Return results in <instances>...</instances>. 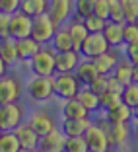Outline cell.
<instances>
[{
  "mask_svg": "<svg viewBox=\"0 0 138 152\" xmlns=\"http://www.w3.org/2000/svg\"><path fill=\"white\" fill-rule=\"evenodd\" d=\"M109 49L111 47H109L107 39L103 37V33H88V37L84 39V43L80 47V55L82 58H95Z\"/></svg>",
  "mask_w": 138,
  "mask_h": 152,
  "instance_id": "cell-8",
  "label": "cell"
},
{
  "mask_svg": "<svg viewBox=\"0 0 138 152\" xmlns=\"http://www.w3.org/2000/svg\"><path fill=\"white\" fill-rule=\"evenodd\" d=\"M94 4L95 0H74V14L76 18H88V16H92L94 14Z\"/></svg>",
  "mask_w": 138,
  "mask_h": 152,
  "instance_id": "cell-31",
  "label": "cell"
},
{
  "mask_svg": "<svg viewBox=\"0 0 138 152\" xmlns=\"http://www.w3.org/2000/svg\"><path fill=\"white\" fill-rule=\"evenodd\" d=\"M25 121V109L18 102L0 103V131H16Z\"/></svg>",
  "mask_w": 138,
  "mask_h": 152,
  "instance_id": "cell-2",
  "label": "cell"
},
{
  "mask_svg": "<svg viewBox=\"0 0 138 152\" xmlns=\"http://www.w3.org/2000/svg\"><path fill=\"white\" fill-rule=\"evenodd\" d=\"M111 76H113V78H117L121 84L129 86L130 82H132V64H130L126 58H125V61H119L117 66H115V70L111 72Z\"/></svg>",
  "mask_w": 138,
  "mask_h": 152,
  "instance_id": "cell-28",
  "label": "cell"
},
{
  "mask_svg": "<svg viewBox=\"0 0 138 152\" xmlns=\"http://www.w3.org/2000/svg\"><path fill=\"white\" fill-rule=\"evenodd\" d=\"M64 142H66V137L60 129H53L47 134H41L39 137V148L41 152H64Z\"/></svg>",
  "mask_w": 138,
  "mask_h": 152,
  "instance_id": "cell-11",
  "label": "cell"
},
{
  "mask_svg": "<svg viewBox=\"0 0 138 152\" xmlns=\"http://www.w3.org/2000/svg\"><path fill=\"white\" fill-rule=\"evenodd\" d=\"M68 33H70V39H72V45H74V51H78L80 53V47L82 43H84V39L88 37V29H86L84 22H82L80 18H76L74 22L70 23V27H68Z\"/></svg>",
  "mask_w": 138,
  "mask_h": 152,
  "instance_id": "cell-22",
  "label": "cell"
},
{
  "mask_svg": "<svg viewBox=\"0 0 138 152\" xmlns=\"http://www.w3.org/2000/svg\"><path fill=\"white\" fill-rule=\"evenodd\" d=\"M64 152H89L88 150V144H86L84 134H82V137H66Z\"/></svg>",
  "mask_w": 138,
  "mask_h": 152,
  "instance_id": "cell-32",
  "label": "cell"
},
{
  "mask_svg": "<svg viewBox=\"0 0 138 152\" xmlns=\"http://www.w3.org/2000/svg\"><path fill=\"white\" fill-rule=\"evenodd\" d=\"M0 152H22L20 140L14 131H2V134H0Z\"/></svg>",
  "mask_w": 138,
  "mask_h": 152,
  "instance_id": "cell-29",
  "label": "cell"
},
{
  "mask_svg": "<svg viewBox=\"0 0 138 152\" xmlns=\"http://www.w3.org/2000/svg\"><path fill=\"white\" fill-rule=\"evenodd\" d=\"M53 86H54V98L62 99V102L76 98L78 92L84 88L74 72H57L53 76Z\"/></svg>",
  "mask_w": 138,
  "mask_h": 152,
  "instance_id": "cell-1",
  "label": "cell"
},
{
  "mask_svg": "<svg viewBox=\"0 0 138 152\" xmlns=\"http://www.w3.org/2000/svg\"><path fill=\"white\" fill-rule=\"evenodd\" d=\"M23 88L22 82L16 76H8L4 74L0 78V103H10V102H18L22 96Z\"/></svg>",
  "mask_w": 138,
  "mask_h": 152,
  "instance_id": "cell-10",
  "label": "cell"
},
{
  "mask_svg": "<svg viewBox=\"0 0 138 152\" xmlns=\"http://www.w3.org/2000/svg\"><path fill=\"white\" fill-rule=\"evenodd\" d=\"M47 8H49V0H22V4H20V12L27 14L29 18L45 14Z\"/></svg>",
  "mask_w": 138,
  "mask_h": 152,
  "instance_id": "cell-25",
  "label": "cell"
},
{
  "mask_svg": "<svg viewBox=\"0 0 138 152\" xmlns=\"http://www.w3.org/2000/svg\"><path fill=\"white\" fill-rule=\"evenodd\" d=\"M94 14L103 20H109V2L107 0H95L94 4Z\"/></svg>",
  "mask_w": 138,
  "mask_h": 152,
  "instance_id": "cell-40",
  "label": "cell"
},
{
  "mask_svg": "<svg viewBox=\"0 0 138 152\" xmlns=\"http://www.w3.org/2000/svg\"><path fill=\"white\" fill-rule=\"evenodd\" d=\"M121 98H123V102H125L129 107H136L138 105V84L136 82H130L129 86H125Z\"/></svg>",
  "mask_w": 138,
  "mask_h": 152,
  "instance_id": "cell-33",
  "label": "cell"
},
{
  "mask_svg": "<svg viewBox=\"0 0 138 152\" xmlns=\"http://www.w3.org/2000/svg\"><path fill=\"white\" fill-rule=\"evenodd\" d=\"M8 22H10V16L0 12V39L8 37Z\"/></svg>",
  "mask_w": 138,
  "mask_h": 152,
  "instance_id": "cell-43",
  "label": "cell"
},
{
  "mask_svg": "<svg viewBox=\"0 0 138 152\" xmlns=\"http://www.w3.org/2000/svg\"><path fill=\"white\" fill-rule=\"evenodd\" d=\"M94 61V64H95V68H97V72L99 74H105V76H109L113 70H115V66H117V63H119L121 58H119V55L115 53V51H105L103 55H99V57H95V58H92Z\"/></svg>",
  "mask_w": 138,
  "mask_h": 152,
  "instance_id": "cell-17",
  "label": "cell"
},
{
  "mask_svg": "<svg viewBox=\"0 0 138 152\" xmlns=\"http://www.w3.org/2000/svg\"><path fill=\"white\" fill-rule=\"evenodd\" d=\"M123 39H125V45L129 43H136L138 41V26L136 22H125V26H123Z\"/></svg>",
  "mask_w": 138,
  "mask_h": 152,
  "instance_id": "cell-38",
  "label": "cell"
},
{
  "mask_svg": "<svg viewBox=\"0 0 138 152\" xmlns=\"http://www.w3.org/2000/svg\"><path fill=\"white\" fill-rule=\"evenodd\" d=\"M74 74H76V78L80 80L82 86H88L99 72H97V68H95V64H94L92 58H82L80 63H78V66H76Z\"/></svg>",
  "mask_w": 138,
  "mask_h": 152,
  "instance_id": "cell-19",
  "label": "cell"
},
{
  "mask_svg": "<svg viewBox=\"0 0 138 152\" xmlns=\"http://www.w3.org/2000/svg\"><path fill=\"white\" fill-rule=\"evenodd\" d=\"M130 119H132V107H129L125 102L107 111V123H129Z\"/></svg>",
  "mask_w": 138,
  "mask_h": 152,
  "instance_id": "cell-24",
  "label": "cell"
},
{
  "mask_svg": "<svg viewBox=\"0 0 138 152\" xmlns=\"http://www.w3.org/2000/svg\"><path fill=\"white\" fill-rule=\"evenodd\" d=\"M27 96L37 103L49 102L54 96V86H53V76H33L25 84Z\"/></svg>",
  "mask_w": 138,
  "mask_h": 152,
  "instance_id": "cell-3",
  "label": "cell"
},
{
  "mask_svg": "<svg viewBox=\"0 0 138 152\" xmlns=\"http://www.w3.org/2000/svg\"><path fill=\"white\" fill-rule=\"evenodd\" d=\"M82 22H84L86 29H88L89 33H101L103 27H105V23H107V20H103V18H99V16H95V14H92V16L84 18Z\"/></svg>",
  "mask_w": 138,
  "mask_h": 152,
  "instance_id": "cell-34",
  "label": "cell"
},
{
  "mask_svg": "<svg viewBox=\"0 0 138 152\" xmlns=\"http://www.w3.org/2000/svg\"><path fill=\"white\" fill-rule=\"evenodd\" d=\"M76 98L80 99V103L84 105L86 109H88L89 113H94V111H97V109H101V107H99V96L94 94L88 86H84V88L78 92V96H76Z\"/></svg>",
  "mask_w": 138,
  "mask_h": 152,
  "instance_id": "cell-26",
  "label": "cell"
},
{
  "mask_svg": "<svg viewBox=\"0 0 138 152\" xmlns=\"http://www.w3.org/2000/svg\"><path fill=\"white\" fill-rule=\"evenodd\" d=\"M47 14L51 16V20L57 26H62L74 14V0H49Z\"/></svg>",
  "mask_w": 138,
  "mask_h": 152,
  "instance_id": "cell-9",
  "label": "cell"
},
{
  "mask_svg": "<svg viewBox=\"0 0 138 152\" xmlns=\"http://www.w3.org/2000/svg\"><path fill=\"white\" fill-rule=\"evenodd\" d=\"M58 26L51 20V16L47 12L41 14V16H35L33 18V23H31V37L37 41L39 45H45V43H51L53 35L57 33Z\"/></svg>",
  "mask_w": 138,
  "mask_h": 152,
  "instance_id": "cell-5",
  "label": "cell"
},
{
  "mask_svg": "<svg viewBox=\"0 0 138 152\" xmlns=\"http://www.w3.org/2000/svg\"><path fill=\"white\" fill-rule=\"evenodd\" d=\"M123 12H125V22H136L138 20V0H121Z\"/></svg>",
  "mask_w": 138,
  "mask_h": 152,
  "instance_id": "cell-35",
  "label": "cell"
},
{
  "mask_svg": "<svg viewBox=\"0 0 138 152\" xmlns=\"http://www.w3.org/2000/svg\"><path fill=\"white\" fill-rule=\"evenodd\" d=\"M80 61H82V55L74 49L54 53V74L57 72H74Z\"/></svg>",
  "mask_w": 138,
  "mask_h": 152,
  "instance_id": "cell-13",
  "label": "cell"
},
{
  "mask_svg": "<svg viewBox=\"0 0 138 152\" xmlns=\"http://www.w3.org/2000/svg\"><path fill=\"white\" fill-rule=\"evenodd\" d=\"M6 72H8V64H6L4 61H2V58H0V78H2V76H4Z\"/></svg>",
  "mask_w": 138,
  "mask_h": 152,
  "instance_id": "cell-44",
  "label": "cell"
},
{
  "mask_svg": "<svg viewBox=\"0 0 138 152\" xmlns=\"http://www.w3.org/2000/svg\"><path fill=\"white\" fill-rule=\"evenodd\" d=\"M0 58H2L8 66L14 64V63H18V55H16V43H14V39H10V37L0 39Z\"/></svg>",
  "mask_w": 138,
  "mask_h": 152,
  "instance_id": "cell-27",
  "label": "cell"
},
{
  "mask_svg": "<svg viewBox=\"0 0 138 152\" xmlns=\"http://www.w3.org/2000/svg\"><path fill=\"white\" fill-rule=\"evenodd\" d=\"M123 26L125 23H115V22H109L107 20L105 27H103V37L107 39L109 47H119V45H125V39H123Z\"/></svg>",
  "mask_w": 138,
  "mask_h": 152,
  "instance_id": "cell-20",
  "label": "cell"
},
{
  "mask_svg": "<svg viewBox=\"0 0 138 152\" xmlns=\"http://www.w3.org/2000/svg\"><path fill=\"white\" fill-rule=\"evenodd\" d=\"M105 131H107L111 146H121L129 139V127H126V123H107Z\"/></svg>",
  "mask_w": 138,
  "mask_h": 152,
  "instance_id": "cell-18",
  "label": "cell"
},
{
  "mask_svg": "<svg viewBox=\"0 0 138 152\" xmlns=\"http://www.w3.org/2000/svg\"><path fill=\"white\" fill-rule=\"evenodd\" d=\"M119 103H123V98H121V94H115V92H103L101 96H99V107L105 109V111H109V109L117 107Z\"/></svg>",
  "mask_w": 138,
  "mask_h": 152,
  "instance_id": "cell-30",
  "label": "cell"
},
{
  "mask_svg": "<svg viewBox=\"0 0 138 152\" xmlns=\"http://www.w3.org/2000/svg\"><path fill=\"white\" fill-rule=\"evenodd\" d=\"M132 117L138 121V105H136V107H132Z\"/></svg>",
  "mask_w": 138,
  "mask_h": 152,
  "instance_id": "cell-46",
  "label": "cell"
},
{
  "mask_svg": "<svg viewBox=\"0 0 138 152\" xmlns=\"http://www.w3.org/2000/svg\"><path fill=\"white\" fill-rule=\"evenodd\" d=\"M31 23L33 18H29L27 14L23 12H16L10 16V22H8V37L10 39H23V37H29L31 35Z\"/></svg>",
  "mask_w": 138,
  "mask_h": 152,
  "instance_id": "cell-7",
  "label": "cell"
},
{
  "mask_svg": "<svg viewBox=\"0 0 138 152\" xmlns=\"http://www.w3.org/2000/svg\"><path fill=\"white\" fill-rule=\"evenodd\" d=\"M107 84H109V76H105V74H97L94 80L88 84V88L92 90L94 94L101 96L103 92H107Z\"/></svg>",
  "mask_w": 138,
  "mask_h": 152,
  "instance_id": "cell-37",
  "label": "cell"
},
{
  "mask_svg": "<svg viewBox=\"0 0 138 152\" xmlns=\"http://www.w3.org/2000/svg\"><path fill=\"white\" fill-rule=\"evenodd\" d=\"M84 139H86V144H88L89 152H109V148H111V142H109L105 127L95 125L94 121L88 127V131L84 133Z\"/></svg>",
  "mask_w": 138,
  "mask_h": 152,
  "instance_id": "cell-6",
  "label": "cell"
},
{
  "mask_svg": "<svg viewBox=\"0 0 138 152\" xmlns=\"http://www.w3.org/2000/svg\"><path fill=\"white\" fill-rule=\"evenodd\" d=\"M109 2V22L125 23V12L121 6V0H107Z\"/></svg>",
  "mask_w": 138,
  "mask_h": 152,
  "instance_id": "cell-36",
  "label": "cell"
},
{
  "mask_svg": "<svg viewBox=\"0 0 138 152\" xmlns=\"http://www.w3.org/2000/svg\"><path fill=\"white\" fill-rule=\"evenodd\" d=\"M27 125L41 137V134H47L49 131L57 129V119L47 111H33L27 119Z\"/></svg>",
  "mask_w": 138,
  "mask_h": 152,
  "instance_id": "cell-12",
  "label": "cell"
},
{
  "mask_svg": "<svg viewBox=\"0 0 138 152\" xmlns=\"http://www.w3.org/2000/svg\"><path fill=\"white\" fill-rule=\"evenodd\" d=\"M125 55H126V61H129L130 64H138V41L126 45Z\"/></svg>",
  "mask_w": 138,
  "mask_h": 152,
  "instance_id": "cell-41",
  "label": "cell"
},
{
  "mask_svg": "<svg viewBox=\"0 0 138 152\" xmlns=\"http://www.w3.org/2000/svg\"><path fill=\"white\" fill-rule=\"evenodd\" d=\"M134 133H136V137H138V121H136V127H134Z\"/></svg>",
  "mask_w": 138,
  "mask_h": 152,
  "instance_id": "cell-47",
  "label": "cell"
},
{
  "mask_svg": "<svg viewBox=\"0 0 138 152\" xmlns=\"http://www.w3.org/2000/svg\"><path fill=\"white\" fill-rule=\"evenodd\" d=\"M136 26H138V20H136Z\"/></svg>",
  "mask_w": 138,
  "mask_h": 152,
  "instance_id": "cell-49",
  "label": "cell"
},
{
  "mask_svg": "<svg viewBox=\"0 0 138 152\" xmlns=\"http://www.w3.org/2000/svg\"><path fill=\"white\" fill-rule=\"evenodd\" d=\"M29 152H41V150H39V148H35V150H29Z\"/></svg>",
  "mask_w": 138,
  "mask_h": 152,
  "instance_id": "cell-48",
  "label": "cell"
},
{
  "mask_svg": "<svg viewBox=\"0 0 138 152\" xmlns=\"http://www.w3.org/2000/svg\"><path fill=\"white\" fill-rule=\"evenodd\" d=\"M62 117H68V119H84V117H89V111L80 103L78 98H70V99H64V103H62Z\"/></svg>",
  "mask_w": 138,
  "mask_h": 152,
  "instance_id": "cell-21",
  "label": "cell"
},
{
  "mask_svg": "<svg viewBox=\"0 0 138 152\" xmlns=\"http://www.w3.org/2000/svg\"><path fill=\"white\" fill-rule=\"evenodd\" d=\"M14 133H16V137H18V140H20L22 152H29V150H35L37 148V144H39V134L27 125V123H22Z\"/></svg>",
  "mask_w": 138,
  "mask_h": 152,
  "instance_id": "cell-14",
  "label": "cell"
},
{
  "mask_svg": "<svg viewBox=\"0 0 138 152\" xmlns=\"http://www.w3.org/2000/svg\"><path fill=\"white\" fill-rule=\"evenodd\" d=\"M107 90H109V92H115V94H123L125 84H121L117 78H113V76L109 74V84H107Z\"/></svg>",
  "mask_w": 138,
  "mask_h": 152,
  "instance_id": "cell-42",
  "label": "cell"
},
{
  "mask_svg": "<svg viewBox=\"0 0 138 152\" xmlns=\"http://www.w3.org/2000/svg\"><path fill=\"white\" fill-rule=\"evenodd\" d=\"M14 43H16V55H18V61H23V63L31 61V57L41 49V47H43V45H39L31 35L23 37V39H16Z\"/></svg>",
  "mask_w": 138,
  "mask_h": 152,
  "instance_id": "cell-15",
  "label": "cell"
},
{
  "mask_svg": "<svg viewBox=\"0 0 138 152\" xmlns=\"http://www.w3.org/2000/svg\"><path fill=\"white\" fill-rule=\"evenodd\" d=\"M27 64L33 76H54V51L41 47L31 61H27Z\"/></svg>",
  "mask_w": 138,
  "mask_h": 152,
  "instance_id": "cell-4",
  "label": "cell"
},
{
  "mask_svg": "<svg viewBox=\"0 0 138 152\" xmlns=\"http://www.w3.org/2000/svg\"><path fill=\"white\" fill-rule=\"evenodd\" d=\"M0 134H2V131H0Z\"/></svg>",
  "mask_w": 138,
  "mask_h": 152,
  "instance_id": "cell-50",
  "label": "cell"
},
{
  "mask_svg": "<svg viewBox=\"0 0 138 152\" xmlns=\"http://www.w3.org/2000/svg\"><path fill=\"white\" fill-rule=\"evenodd\" d=\"M20 4H22V0H0V12L12 16L20 10Z\"/></svg>",
  "mask_w": 138,
  "mask_h": 152,
  "instance_id": "cell-39",
  "label": "cell"
},
{
  "mask_svg": "<svg viewBox=\"0 0 138 152\" xmlns=\"http://www.w3.org/2000/svg\"><path fill=\"white\" fill-rule=\"evenodd\" d=\"M92 125V117H84V119H62V127L60 131L64 133V137H82L88 131V127Z\"/></svg>",
  "mask_w": 138,
  "mask_h": 152,
  "instance_id": "cell-16",
  "label": "cell"
},
{
  "mask_svg": "<svg viewBox=\"0 0 138 152\" xmlns=\"http://www.w3.org/2000/svg\"><path fill=\"white\" fill-rule=\"evenodd\" d=\"M51 49H53L54 53H62V51L74 49V45H72V39H70V33H68V29H60V26H58L57 33H54L53 39H51Z\"/></svg>",
  "mask_w": 138,
  "mask_h": 152,
  "instance_id": "cell-23",
  "label": "cell"
},
{
  "mask_svg": "<svg viewBox=\"0 0 138 152\" xmlns=\"http://www.w3.org/2000/svg\"><path fill=\"white\" fill-rule=\"evenodd\" d=\"M132 82L138 84V64H132Z\"/></svg>",
  "mask_w": 138,
  "mask_h": 152,
  "instance_id": "cell-45",
  "label": "cell"
}]
</instances>
